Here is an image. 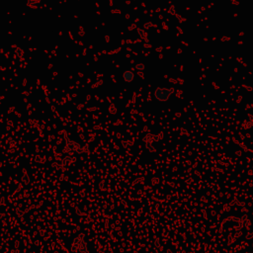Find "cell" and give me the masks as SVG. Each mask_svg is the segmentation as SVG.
Segmentation results:
<instances>
[{"instance_id":"277c9868","label":"cell","mask_w":253,"mask_h":253,"mask_svg":"<svg viewBox=\"0 0 253 253\" xmlns=\"http://www.w3.org/2000/svg\"><path fill=\"white\" fill-rule=\"evenodd\" d=\"M136 67H137V70H139V71H142V70H144V68L142 64H137V66Z\"/></svg>"},{"instance_id":"6da1fadb","label":"cell","mask_w":253,"mask_h":253,"mask_svg":"<svg viewBox=\"0 0 253 253\" xmlns=\"http://www.w3.org/2000/svg\"><path fill=\"white\" fill-rule=\"evenodd\" d=\"M173 94H175V90L164 88V87H159L155 91V99L159 102H165L167 101Z\"/></svg>"},{"instance_id":"7a4b0ae2","label":"cell","mask_w":253,"mask_h":253,"mask_svg":"<svg viewBox=\"0 0 253 253\" xmlns=\"http://www.w3.org/2000/svg\"><path fill=\"white\" fill-rule=\"evenodd\" d=\"M123 78L126 82H132L135 79V73L132 69H127L123 74Z\"/></svg>"},{"instance_id":"3957f363","label":"cell","mask_w":253,"mask_h":253,"mask_svg":"<svg viewBox=\"0 0 253 253\" xmlns=\"http://www.w3.org/2000/svg\"><path fill=\"white\" fill-rule=\"evenodd\" d=\"M151 26H152V22H148V23H145V25L144 26V30H145V29L147 30V29H149Z\"/></svg>"}]
</instances>
